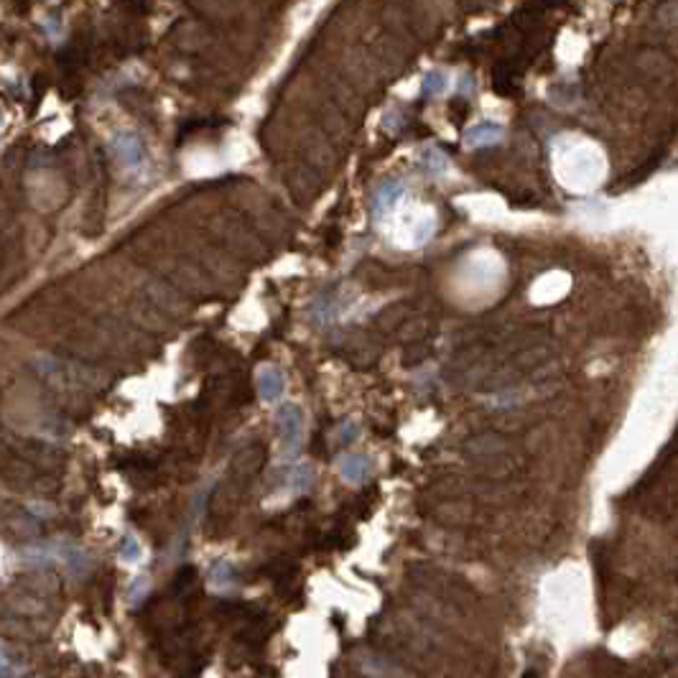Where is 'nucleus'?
Masks as SVG:
<instances>
[{"instance_id":"8","label":"nucleus","mask_w":678,"mask_h":678,"mask_svg":"<svg viewBox=\"0 0 678 678\" xmlns=\"http://www.w3.org/2000/svg\"><path fill=\"white\" fill-rule=\"evenodd\" d=\"M123 3H126V6H133V8L138 10V8H141V6H143V3H146V0H123Z\"/></svg>"},{"instance_id":"6","label":"nucleus","mask_w":678,"mask_h":678,"mask_svg":"<svg viewBox=\"0 0 678 678\" xmlns=\"http://www.w3.org/2000/svg\"><path fill=\"white\" fill-rule=\"evenodd\" d=\"M123 556H128L130 561L141 556V546L135 544V538H126V544H123Z\"/></svg>"},{"instance_id":"1","label":"nucleus","mask_w":678,"mask_h":678,"mask_svg":"<svg viewBox=\"0 0 678 678\" xmlns=\"http://www.w3.org/2000/svg\"><path fill=\"white\" fill-rule=\"evenodd\" d=\"M278 428H281V444L286 454H296L303 441V413L299 406H283L278 410Z\"/></svg>"},{"instance_id":"2","label":"nucleus","mask_w":678,"mask_h":678,"mask_svg":"<svg viewBox=\"0 0 678 678\" xmlns=\"http://www.w3.org/2000/svg\"><path fill=\"white\" fill-rule=\"evenodd\" d=\"M339 472H342L344 482L350 485H362L368 482L370 475H372V461L365 454H344L342 461H339Z\"/></svg>"},{"instance_id":"4","label":"nucleus","mask_w":678,"mask_h":678,"mask_svg":"<svg viewBox=\"0 0 678 678\" xmlns=\"http://www.w3.org/2000/svg\"><path fill=\"white\" fill-rule=\"evenodd\" d=\"M311 482H314V472H311L309 467H296L291 472L293 492H306V490L311 487Z\"/></svg>"},{"instance_id":"7","label":"nucleus","mask_w":678,"mask_h":678,"mask_svg":"<svg viewBox=\"0 0 678 678\" xmlns=\"http://www.w3.org/2000/svg\"><path fill=\"white\" fill-rule=\"evenodd\" d=\"M357 431H360V428L355 426V423H344V426H342V441H344V444L355 441V439H357Z\"/></svg>"},{"instance_id":"3","label":"nucleus","mask_w":678,"mask_h":678,"mask_svg":"<svg viewBox=\"0 0 678 678\" xmlns=\"http://www.w3.org/2000/svg\"><path fill=\"white\" fill-rule=\"evenodd\" d=\"M260 393L266 401H276L283 393V375L278 370H263L260 372Z\"/></svg>"},{"instance_id":"5","label":"nucleus","mask_w":678,"mask_h":678,"mask_svg":"<svg viewBox=\"0 0 678 678\" xmlns=\"http://www.w3.org/2000/svg\"><path fill=\"white\" fill-rule=\"evenodd\" d=\"M117 151L123 153V159H128V163H138L141 161V141H133V146H128V141H120Z\"/></svg>"}]
</instances>
